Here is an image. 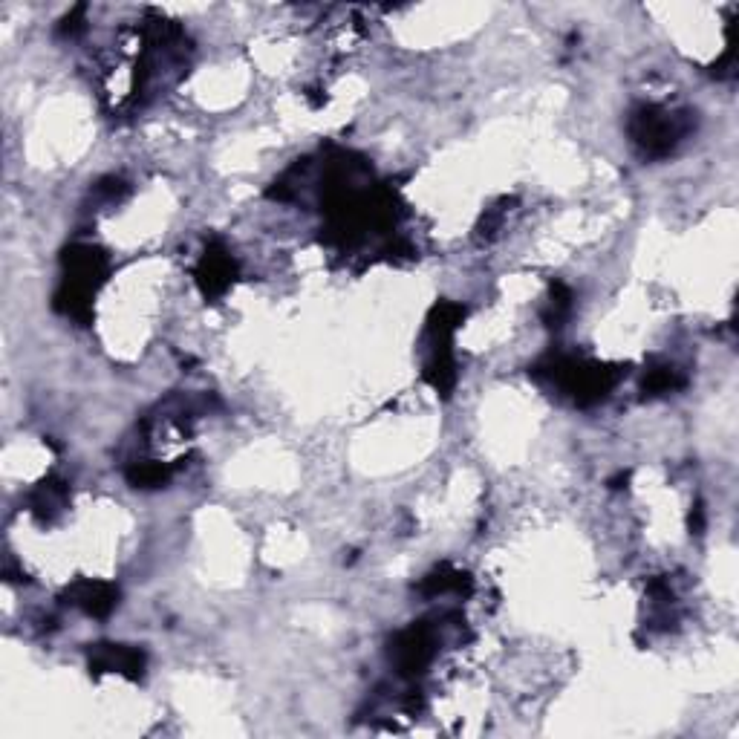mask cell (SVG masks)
Listing matches in <instances>:
<instances>
[{
    "mask_svg": "<svg viewBox=\"0 0 739 739\" xmlns=\"http://www.w3.org/2000/svg\"><path fill=\"white\" fill-rule=\"evenodd\" d=\"M685 379L679 376V370L676 367H670V364H662V367H653L647 376H644V390L647 393H670V390H676V387H682Z\"/></svg>",
    "mask_w": 739,
    "mask_h": 739,
    "instance_id": "8992f818",
    "label": "cell"
},
{
    "mask_svg": "<svg viewBox=\"0 0 739 739\" xmlns=\"http://www.w3.org/2000/svg\"><path fill=\"white\" fill-rule=\"evenodd\" d=\"M630 130H633L636 145L647 156H664L673 151V145L685 136L688 128L673 113H664L659 107H644L633 116Z\"/></svg>",
    "mask_w": 739,
    "mask_h": 739,
    "instance_id": "6da1fadb",
    "label": "cell"
},
{
    "mask_svg": "<svg viewBox=\"0 0 739 739\" xmlns=\"http://www.w3.org/2000/svg\"><path fill=\"white\" fill-rule=\"evenodd\" d=\"M70 598L87 615H107L116 607V589L110 584H99V581H81L70 589Z\"/></svg>",
    "mask_w": 739,
    "mask_h": 739,
    "instance_id": "277c9868",
    "label": "cell"
},
{
    "mask_svg": "<svg viewBox=\"0 0 739 739\" xmlns=\"http://www.w3.org/2000/svg\"><path fill=\"white\" fill-rule=\"evenodd\" d=\"M434 659V633L428 627H410L393 641V662L399 673L416 676Z\"/></svg>",
    "mask_w": 739,
    "mask_h": 739,
    "instance_id": "7a4b0ae2",
    "label": "cell"
},
{
    "mask_svg": "<svg viewBox=\"0 0 739 739\" xmlns=\"http://www.w3.org/2000/svg\"><path fill=\"white\" fill-rule=\"evenodd\" d=\"M231 278H234L231 257L223 249H208L197 269V283L203 286L205 295H220L223 289H229Z\"/></svg>",
    "mask_w": 739,
    "mask_h": 739,
    "instance_id": "3957f363",
    "label": "cell"
},
{
    "mask_svg": "<svg viewBox=\"0 0 739 739\" xmlns=\"http://www.w3.org/2000/svg\"><path fill=\"white\" fill-rule=\"evenodd\" d=\"M142 653L139 650H130V647H119V644H107L102 647L99 653H96V659L90 662V667L96 670V673H102V670H113V673H128V676H136V673H142Z\"/></svg>",
    "mask_w": 739,
    "mask_h": 739,
    "instance_id": "5b68a950",
    "label": "cell"
},
{
    "mask_svg": "<svg viewBox=\"0 0 739 739\" xmlns=\"http://www.w3.org/2000/svg\"><path fill=\"white\" fill-rule=\"evenodd\" d=\"M128 480L139 488H156L168 480V468L165 465H156V462H136L128 471Z\"/></svg>",
    "mask_w": 739,
    "mask_h": 739,
    "instance_id": "52a82bcc",
    "label": "cell"
}]
</instances>
